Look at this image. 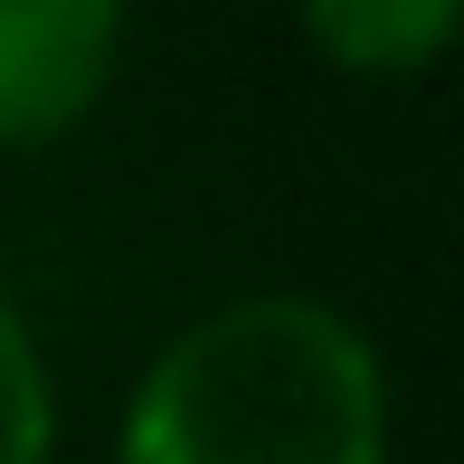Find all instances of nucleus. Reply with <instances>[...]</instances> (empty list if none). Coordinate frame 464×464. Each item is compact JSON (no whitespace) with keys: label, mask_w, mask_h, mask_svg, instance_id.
Here are the masks:
<instances>
[{"label":"nucleus","mask_w":464,"mask_h":464,"mask_svg":"<svg viewBox=\"0 0 464 464\" xmlns=\"http://www.w3.org/2000/svg\"><path fill=\"white\" fill-rule=\"evenodd\" d=\"M389 361L323 294H227L142 361L114 464H389Z\"/></svg>","instance_id":"f257e3e1"},{"label":"nucleus","mask_w":464,"mask_h":464,"mask_svg":"<svg viewBox=\"0 0 464 464\" xmlns=\"http://www.w3.org/2000/svg\"><path fill=\"white\" fill-rule=\"evenodd\" d=\"M123 0H0V152H48L114 95Z\"/></svg>","instance_id":"f03ea898"},{"label":"nucleus","mask_w":464,"mask_h":464,"mask_svg":"<svg viewBox=\"0 0 464 464\" xmlns=\"http://www.w3.org/2000/svg\"><path fill=\"white\" fill-rule=\"evenodd\" d=\"M294 19H304V48L323 67L398 86V76H427L455 48L464 0H294Z\"/></svg>","instance_id":"7ed1b4c3"},{"label":"nucleus","mask_w":464,"mask_h":464,"mask_svg":"<svg viewBox=\"0 0 464 464\" xmlns=\"http://www.w3.org/2000/svg\"><path fill=\"white\" fill-rule=\"evenodd\" d=\"M57 427H67L57 370H48V351H38L29 313L0 285V464H57Z\"/></svg>","instance_id":"20e7f679"}]
</instances>
